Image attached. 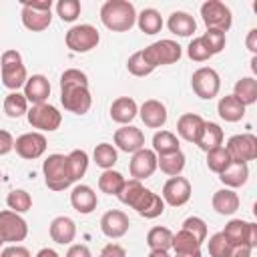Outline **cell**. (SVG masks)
<instances>
[{"label": "cell", "instance_id": "1", "mask_svg": "<svg viewBox=\"0 0 257 257\" xmlns=\"http://www.w3.org/2000/svg\"><path fill=\"white\" fill-rule=\"evenodd\" d=\"M100 20L112 32H126L137 24V10L128 0H106L100 6Z\"/></svg>", "mask_w": 257, "mask_h": 257}, {"label": "cell", "instance_id": "2", "mask_svg": "<svg viewBox=\"0 0 257 257\" xmlns=\"http://www.w3.org/2000/svg\"><path fill=\"white\" fill-rule=\"evenodd\" d=\"M0 74H2V84L6 88H10L12 92H16L20 86L26 84V66L22 62V56L18 50L10 48L4 50L0 56Z\"/></svg>", "mask_w": 257, "mask_h": 257}, {"label": "cell", "instance_id": "3", "mask_svg": "<svg viewBox=\"0 0 257 257\" xmlns=\"http://www.w3.org/2000/svg\"><path fill=\"white\" fill-rule=\"evenodd\" d=\"M42 175H44V183L50 191H64L68 189L74 181L68 173V163L66 157L60 153L48 155L42 163Z\"/></svg>", "mask_w": 257, "mask_h": 257}, {"label": "cell", "instance_id": "4", "mask_svg": "<svg viewBox=\"0 0 257 257\" xmlns=\"http://www.w3.org/2000/svg\"><path fill=\"white\" fill-rule=\"evenodd\" d=\"M52 0H40V2H22V24L24 28L32 32H42L52 22Z\"/></svg>", "mask_w": 257, "mask_h": 257}, {"label": "cell", "instance_id": "5", "mask_svg": "<svg viewBox=\"0 0 257 257\" xmlns=\"http://www.w3.org/2000/svg\"><path fill=\"white\" fill-rule=\"evenodd\" d=\"M141 52H143L145 60H147L153 68L165 66V64H175V62L181 58V54H183L179 42L169 40V38L157 40V42L149 44V46H147L145 50H141Z\"/></svg>", "mask_w": 257, "mask_h": 257}, {"label": "cell", "instance_id": "6", "mask_svg": "<svg viewBox=\"0 0 257 257\" xmlns=\"http://www.w3.org/2000/svg\"><path fill=\"white\" fill-rule=\"evenodd\" d=\"M26 118L32 128H38V133H52L62 122V114L58 112V108L48 102L32 104L26 112Z\"/></svg>", "mask_w": 257, "mask_h": 257}, {"label": "cell", "instance_id": "7", "mask_svg": "<svg viewBox=\"0 0 257 257\" xmlns=\"http://www.w3.org/2000/svg\"><path fill=\"white\" fill-rule=\"evenodd\" d=\"M98 40H100V34L92 24H76L64 36L66 46L72 52H80V54L90 52L92 48H96Z\"/></svg>", "mask_w": 257, "mask_h": 257}, {"label": "cell", "instance_id": "8", "mask_svg": "<svg viewBox=\"0 0 257 257\" xmlns=\"http://www.w3.org/2000/svg\"><path fill=\"white\" fill-rule=\"evenodd\" d=\"M191 86H193V92L203 98V100H211L219 94V88H221V78H219V72L211 66H201L193 72L191 76Z\"/></svg>", "mask_w": 257, "mask_h": 257}, {"label": "cell", "instance_id": "9", "mask_svg": "<svg viewBox=\"0 0 257 257\" xmlns=\"http://www.w3.org/2000/svg\"><path fill=\"white\" fill-rule=\"evenodd\" d=\"M201 18H203L207 28H215V30H223V32H227L233 24V14H231L229 6L219 2V0L203 2L201 4Z\"/></svg>", "mask_w": 257, "mask_h": 257}, {"label": "cell", "instance_id": "10", "mask_svg": "<svg viewBox=\"0 0 257 257\" xmlns=\"http://www.w3.org/2000/svg\"><path fill=\"white\" fill-rule=\"evenodd\" d=\"M28 235V223L20 217V213H14L10 209L0 211V237L4 243L18 245Z\"/></svg>", "mask_w": 257, "mask_h": 257}, {"label": "cell", "instance_id": "11", "mask_svg": "<svg viewBox=\"0 0 257 257\" xmlns=\"http://www.w3.org/2000/svg\"><path fill=\"white\" fill-rule=\"evenodd\" d=\"M60 102L64 106V110L72 112V114H86L92 106V96L88 86H62L60 88Z\"/></svg>", "mask_w": 257, "mask_h": 257}, {"label": "cell", "instance_id": "12", "mask_svg": "<svg viewBox=\"0 0 257 257\" xmlns=\"http://www.w3.org/2000/svg\"><path fill=\"white\" fill-rule=\"evenodd\" d=\"M233 163H249L257 159V137L251 133L233 135L225 145Z\"/></svg>", "mask_w": 257, "mask_h": 257}, {"label": "cell", "instance_id": "13", "mask_svg": "<svg viewBox=\"0 0 257 257\" xmlns=\"http://www.w3.org/2000/svg\"><path fill=\"white\" fill-rule=\"evenodd\" d=\"M46 137L38 131H32V133H24L20 135L16 141H14V151L18 157L26 159V161H34V159H40L44 153H46Z\"/></svg>", "mask_w": 257, "mask_h": 257}, {"label": "cell", "instance_id": "14", "mask_svg": "<svg viewBox=\"0 0 257 257\" xmlns=\"http://www.w3.org/2000/svg\"><path fill=\"white\" fill-rule=\"evenodd\" d=\"M165 205L171 207H181L191 199V183L185 177H171L165 185H163V193H161Z\"/></svg>", "mask_w": 257, "mask_h": 257}, {"label": "cell", "instance_id": "15", "mask_svg": "<svg viewBox=\"0 0 257 257\" xmlns=\"http://www.w3.org/2000/svg\"><path fill=\"white\" fill-rule=\"evenodd\" d=\"M112 141H114L118 151L131 153V155L145 149V133L141 128L133 126V124H122L120 128H116Z\"/></svg>", "mask_w": 257, "mask_h": 257}, {"label": "cell", "instance_id": "16", "mask_svg": "<svg viewBox=\"0 0 257 257\" xmlns=\"http://www.w3.org/2000/svg\"><path fill=\"white\" fill-rule=\"evenodd\" d=\"M157 171V153L153 149H141L133 153V159L128 163V173L133 179L143 181L149 179Z\"/></svg>", "mask_w": 257, "mask_h": 257}, {"label": "cell", "instance_id": "17", "mask_svg": "<svg viewBox=\"0 0 257 257\" xmlns=\"http://www.w3.org/2000/svg\"><path fill=\"white\" fill-rule=\"evenodd\" d=\"M131 209H135L145 219H157L165 213V201L159 193H155L151 189H143V193L137 197V201L133 203Z\"/></svg>", "mask_w": 257, "mask_h": 257}, {"label": "cell", "instance_id": "18", "mask_svg": "<svg viewBox=\"0 0 257 257\" xmlns=\"http://www.w3.org/2000/svg\"><path fill=\"white\" fill-rule=\"evenodd\" d=\"M131 227L128 215L120 209H110L100 217V231L108 237V239H120L126 235Z\"/></svg>", "mask_w": 257, "mask_h": 257}, {"label": "cell", "instance_id": "19", "mask_svg": "<svg viewBox=\"0 0 257 257\" xmlns=\"http://www.w3.org/2000/svg\"><path fill=\"white\" fill-rule=\"evenodd\" d=\"M139 116L145 122V126H149V128H161L167 122V106L161 100H157V98H149V100H145L141 104Z\"/></svg>", "mask_w": 257, "mask_h": 257}, {"label": "cell", "instance_id": "20", "mask_svg": "<svg viewBox=\"0 0 257 257\" xmlns=\"http://www.w3.org/2000/svg\"><path fill=\"white\" fill-rule=\"evenodd\" d=\"M48 233H50V239L58 245H70L76 237V223L66 217V215H60V217H54L50 221V227H48Z\"/></svg>", "mask_w": 257, "mask_h": 257}, {"label": "cell", "instance_id": "21", "mask_svg": "<svg viewBox=\"0 0 257 257\" xmlns=\"http://www.w3.org/2000/svg\"><path fill=\"white\" fill-rule=\"evenodd\" d=\"M24 96L32 104H42L50 96V80L44 74H32L26 78L24 84Z\"/></svg>", "mask_w": 257, "mask_h": 257}, {"label": "cell", "instance_id": "22", "mask_svg": "<svg viewBox=\"0 0 257 257\" xmlns=\"http://www.w3.org/2000/svg\"><path fill=\"white\" fill-rule=\"evenodd\" d=\"M70 205L76 213L80 215H88L96 209L98 205V199H96V193L92 191V187L88 185H76L72 191H70Z\"/></svg>", "mask_w": 257, "mask_h": 257}, {"label": "cell", "instance_id": "23", "mask_svg": "<svg viewBox=\"0 0 257 257\" xmlns=\"http://www.w3.org/2000/svg\"><path fill=\"white\" fill-rule=\"evenodd\" d=\"M203 124H205L203 116H199V114H195V112H185V114H181L179 120H177V133H179V137L185 139L187 143L197 145V141H199V137H201V131H203Z\"/></svg>", "mask_w": 257, "mask_h": 257}, {"label": "cell", "instance_id": "24", "mask_svg": "<svg viewBox=\"0 0 257 257\" xmlns=\"http://www.w3.org/2000/svg\"><path fill=\"white\" fill-rule=\"evenodd\" d=\"M137 114H139V106L131 96H118L110 104V118L118 124H131Z\"/></svg>", "mask_w": 257, "mask_h": 257}, {"label": "cell", "instance_id": "25", "mask_svg": "<svg viewBox=\"0 0 257 257\" xmlns=\"http://www.w3.org/2000/svg\"><path fill=\"white\" fill-rule=\"evenodd\" d=\"M245 108L247 106L239 98H235L233 94L221 96L217 102V112L225 122H239L245 116Z\"/></svg>", "mask_w": 257, "mask_h": 257}, {"label": "cell", "instance_id": "26", "mask_svg": "<svg viewBox=\"0 0 257 257\" xmlns=\"http://www.w3.org/2000/svg\"><path fill=\"white\" fill-rule=\"evenodd\" d=\"M211 205H213V209H215L219 215H233V213L239 209L241 201H239V195H237L233 189H227V187H225V189H219V191L213 193Z\"/></svg>", "mask_w": 257, "mask_h": 257}, {"label": "cell", "instance_id": "27", "mask_svg": "<svg viewBox=\"0 0 257 257\" xmlns=\"http://www.w3.org/2000/svg\"><path fill=\"white\" fill-rule=\"evenodd\" d=\"M167 28L175 36H183L185 38V36H191L197 30V22H195V18L189 12L177 10V12H171V16L167 20Z\"/></svg>", "mask_w": 257, "mask_h": 257}, {"label": "cell", "instance_id": "28", "mask_svg": "<svg viewBox=\"0 0 257 257\" xmlns=\"http://www.w3.org/2000/svg\"><path fill=\"white\" fill-rule=\"evenodd\" d=\"M249 179V167L247 163H231L221 175H219V181L227 187V189H237V187H243Z\"/></svg>", "mask_w": 257, "mask_h": 257}, {"label": "cell", "instance_id": "29", "mask_svg": "<svg viewBox=\"0 0 257 257\" xmlns=\"http://www.w3.org/2000/svg\"><path fill=\"white\" fill-rule=\"evenodd\" d=\"M197 147L203 149L205 153H209V151H213L217 147H223V128L217 122H207L205 120L201 137L197 141Z\"/></svg>", "mask_w": 257, "mask_h": 257}, {"label": "cell", "instance_id": "30", "mask_svg": "<svg viewBox=\"0 0 257 257\" xmlns=\"http://www.w3.org/2000/svg\"><path fill=\"white\" fill-rule=\"evenodd\" d=\"M137 26L141 28V32L153 36V34L161 32V28H163V16L155 8H145V10H141L137 14Z\"/></svg>", "mask_w": 257, "mask_h": 257}, {"label": "cell", "instance_id": "31", "mask_svg": "<svg viewBox=\"0 0 257 257\" xmlns=\"http://www.w3.org/2000/svg\"><path fill=\"white\" fill-rule=\"evenodd\" d=\"M175 255H195L201 253V243L185 229H181L179 233L173 235V243H171Z\"/></svg>", "mask_w": 257, "mask_h": 257}, {"label": "cell", "instance_id": "32", "mask_svg": "<svg viewBox=\"0 0 257 257\" xmlns=\"http://www.w3.org/2000/svg\"><path fill=\"white\" fill-rule=\"evenodd\" d=\"M233 96L239 98L245 106L249 104H255L257 102V80L253 76H243L235 82V88H233Z\"/></svg>", "mask_w": 257, "mask_h": 257}, {"label": "cell", "instance_id": "33", "mask_svg": "<svg viewBox=\"0 0 257 257\" xmlns=\"http://www.w3.org/2000/svg\"><path fill=\"white\" fill-rule=\"evenodd\" d=\"M153 151L157 153V157H163V155H171V153L181 151L179 149L177 135L171 133V131H157L155 137H153Z\"/></svg>", "mask_w": 257, "mask_h": 257}, {"label": "cell", "instance_id": "34", "mask_svg": "<svg viewBox=\"0 0 257 257\" xmlns=\"http://www.w3.org/2000/svg\"><path fill=\"white\" fill-rule=\"evenodd\" d=\"M185 155L183 151H177V153H171V155H163V157H157V169H161V173L169 175V177H179L185 169Z\"/></svg>", "mask_w": 257, "mask_h": 257}, {"label": "cell", "instance_id": "35", "mask_svg": "<svg viewBox=\"0 0 257 257\" xmlns=\"http://www.w3.org/2000/svg\"><path fill=\"white\" fill-rule=\"evenodd\" d=\"M247 227H249V221H245V219H231L221 233L225 235V239L231 245H247Z\"/></svg>", "mask_w": 257, "mask_h": 257}, {"label": "cell", "instance_id": "36", "mask_svg": "<svg viewBox=\"0 0 257 257\" xmlns=\"http://www.w3.org/2000/svg\"><path fill=\"white\" fill-rule=\"evenodd\" d=\"M171 243H173V231L169 227H153L149 229L147 233V245L153 249H159V251H169L171 249Z\"/></svg>", "mask_w": 257, "mask_h": 257}, {"label": "cell", "instance_id": "37", "mask_svg": "<svg viewBox=\"0 0 257 257\" xmlns=\"http://www.w3.org/2000/svg\"><path fill=\"white\" fill-rule=\"evenodd\" d=\"M66 163H68V173H70L72 181H78L84 177V173L88 169V155L82 149H74L66 155Z\"/></svg>", "mask_w": 257, "mask_h": 257}, {"label": "cell", "instance_id": "38", "mask_svg": "<svg viewBox=\"0 0 257 257\" xmlns=\"http://www.w3.org/2000/svg\"><path fill=\"white\" fill-rule=\"evenodd\" d=\"M4 112L10 116V118H20L28 112V100L24 96V92H10L6 94L4 98Z\"/></svg>", "mask_w": 257, "mask_h": 257}, {"label": "cell", "instance_id": "39", "mask_svg": "<svg viewBox=\"0 0 257 257\" xmlns=\"http://www.w3.org/2000/svg\"><path fill=\"white\" fill-rule=\"evenodd\" d=\"M116 149H114V145H110V143H100V145H96L94 147V151H92V161L96 163V167H100V169H112L114 165H116Z\"/></svg>", "mask_w": 257, "mask_h": 257}, {"label": "cell", "instance_id": "40", "mask_svg": "<svg viewBox=\"0 0 257 257\" xmlns=\"http://www.w3.org/2000/svg\"><path fill=\"white\" fill-rule=\"evenodd\" d=\"M124 177L118 173V171H112V169H106V171H102V175L98 177V189L102 191V193H106V195H118V191H120V187L124 185Z\"/></svg>", "mask_w": 257, "mask_h": 257}, {"label": "cell", "instance_id": "41", "mask_svg": "<svg viewBox=\"0 0 257 257\" xmlns=\"http://www.w3.org/2000/svg\"><path fill=\"white\" fill-rule=\"evenodd\" d=\"M6 205H8V209L14 211V213H26V211H30V207H32V197H30V193L24 191V189H14V191L8 193Z\"/></svg>", "mask_w": 257, "mask_h": 257}, {"label": "cell", "instance_id": "42", "mask_svg": "<svg viewBox=\"0 0 257 257\" xmlns=\"http://www.w3.org/2000/svg\"><path fill=\"white\" fill-rule=\"evenodd\" d=\"M231 163L233 161H231V157H229L225 147H217V149L207 153V167H209V171H213L217 175H221Z\"/></svg>", "mask_w": 257, "mask_h": 257}, {"label": "cell", "instance_id": "43", "mask_svg": "<svg viewBox=\"0 0 257 257\" xmlns=\"http://www.w3.org/2000/svg\"><path fill=\"white\" fill-rule=\"evenodd\" d=\"M187 56H189L191 60H195V62H205V60H209V58L213 56V52H211V48L207 46L205 38H203V36H197V38H193V40L189 42V46H187Z\"/></svg>", "mask_w": 257, "mask_h": 257}, {"label": "cell", "instance_id": "44", "mask_svg": "<svg viewBox=\"0 0 257 257\" xmlns=\"http://www.w3.org/2000/svg\"><path fill=\"white\" fill-rule=\"evenodd\" d=\"M143 185H141V181H137V179H131V181H124V185L120 187V191H118V201L122 203V205H126V207H133V203L137 201V197L143 193Z\"/></svg>", "mask_w": 257, "mask_h": 257}, {"label": "cell", "instance_id": "45", "mask_svg": "<svg viewBox=\"0 0 257 257\" xmlns=\"http://www.w3.org/2000/svg\"><path fill=\"white\" fill-rule=\"evenodd\" d=\"M80 10H82V6L78 0H58L56 2V14L64 22H74L78 18Z\"/></svg>", "mask_w": 257, "mask_h": 257}, {"label": "cell", "instance_id": "46", "mask_svg": "<svg viewBox=\"0 0 257 257\" xmlns=\"http://www.w3.org/2000/svg\"><path fill=\"white\" fill-rule=\"evenodd\" d=\"M126 68H128V72H131L133 76H149V74L155 70V68L145 60V56H143L141 50L128 56V60H126Z\"/></svg>", "mask_w": 257, "mask_h": 257}, {"label": "cell", "instance_id": "47", "mask_svg": "<svg viewBox=\"0 0 257 257\" xmlns=\"http://www.w3.org/2000/svg\"><path fill=\"white\" fill-rule=\"evenodd\" d=\"M207 249H209V255H211V257H229V253H231V243L225 239L223 233H215V235L209 237Z\"/></svg>", "mask_w": 257, "mask_h": 257}, {"label": "cell", "instance_id": "48", "mask_svg": "<svg viewBox=\"0 0 257 257\" xmlns=\"http://www.w3.org/2000/svg\"><path fill=\"white\" fill-rule=\"evenodd\" d=\"M181 229H185V231H189L199 243H203L205 239H207V223L201 219V217H187L185 221H183V227Z\"/></svg>", "mask_w": 257, "mask_h": 257}, {"label": "cell", "instance_id": "49", "mask_svg": "<svg viewBox=\"0 0 257 257\" xmlns=\"http://www.w3.org/2000/svg\"><path fill=\"white\" fill-rule=\"evenodd\" d=\"M203 38H205L207 46L211 48L213 56H215V54H219V52L225 48V42H227L225 32H223V30H215V28H207V32L203 34Z\"/></svg>", "mask_w": 257, "mask_h": 257}, {"label": "cell", "instance_id": "50", "mask_svg": "<svg viewBox=\"0 0 257 257\" xmlns=\"http://www.w3.org/2000/svg\"><path fill=\"white\" fill-rule=\"evenodd\" d=\"M76 84L88 86V76H86L82 70H78V68H68V70H64L62 76H60V88H62V86H76Z\"/></svg>", "mask_w": 257, "mask_h": 257}, {"label": "cell", "instance_id": "51", "mask_svg": "<svg viewBox=\"0 0 257 257\" xmlns=\"http://www.w3.org/2000/svg\"><path fill=\"white\" fill-rule=\"evenodd\" d=\"M100 257H126V251L118 243H106L100 251Z\"/></svg>", "mask_w": 257, "mask_h": 257}, {"label": "cell", "instance_id": "52", "mask_svg": "<svg viewBox=\"0 0 257 257\" xmlns=\"http://www.w3.org/2000/svg\"><path fill=\"white\" fill-rule=\"evenodd\" d=\"M0 257H32V255H30V251H28L26 247H22V245H8V247L2 249Z\"/></svg>", "mask_w": 257, "mask_h": 257}, {"label": "cell", "instance_id": "53", "mask_svg": "<svg viewBox=\"0 0 257 257\" xmlns=\"http://www.w3.org/2000/svg\"><path fill=\"white\" fill-rule=\"evenodd\" d=\"M12 149H14V137L8 131L0 128V155H8Z\"/></svg>", "mask_w": 257, "mask_h": 257}, {"label": "cell", "instance_id": "54", "mask_svg": "<svg viewBox=\"0 0 257 257\" xmlns=\"http://www.w3.org/2000/svg\"><path fill=\"white\" fill-rule=\"evenodd\" d=\"M64 257H92V253L84 243H74V245L68 247Z\"/></svg>", "mask_w": 257, "mask_h": 257}, {"label": "cell", "instance_id": "55", "mask_svg": "<svg viewBox=\"0 0 257 257\" xmlns=\"http://www.w3.org/2000/svg\"><path fill=\"white\" fill-rule=\"evenodd\" d=\"M251 247L249 245H231L229 257H251Z\"/></svg>", "mask_w": 257, "mask_h": 257}, {"label": "cell", "instance_id": "56", "mask_svg": "<svg viewBox=\"0 0 257 257\" xmlns=\"http://www.w3.org/2000/svg\"><path fill=\"white\" fill-rule=\"evenodd\" d=\"M245 44H247V48H249V52L255 56L257 54V28H251L249 30V34H247V40H245Z\"/></svg>", "mask_w": 257, "mask_h": 257}, {"label": "cell", "instance_id": "57", "mask_svg": "<svg viewBox=\"0 0 257 257\" xmlns=\"http://www.w3.org/2000/svg\"><path fill=\"white\" fill-rule=\"evenodd\" d=\"M247 245L251 249L257 247V225L255 223H249V227H247Z\"/></svg>", "mask_w": 257, "mask_h": 257}, {"label": "cell", "instance_id": "58", "mask_svg": "<svg viewBox=\"0 0 257 257\" xmlns=\"http://www.w3.org/2000/svg\"><path fill=\"white\" fill-rule=\"evenodd\" d=\"M36 257H60L54 249H50V247H44V249H40L38 253H36Z\"/></svg>", "mask_w": 257, "mask_h": 257}, {"label": "cell", "instance_id": "59", "mask_svg": "<svg viewBox=\"0 0 257 257\" xmlns=\"http://www.w3.org/2000/svg\"><path fill=\"white\" fill-rule=\"evenodd\" d=\"M149 257H171V255H169V251H159V249H153V251L149 253Z\"/></svg>", "mask_w": 257, "mask_h": 257}, {"label": "cell", "instance_id": "60", "mask_svg": "<svg viewBox=\"0 0 257 257\" xmlns=\"http://www.w3.org/2000/svg\"><path fill=\"white\" fill-rule=\"evenodd\" d=\"M251 70H253V72H257V56H253V58H251Z\"/></svg>", "mask_w": 257, "mask_h": 257}, {"label": "cell", "instance_id": "61", "mask_svg": "<svg viewBox=\"0 0 257 257\" xmlns=\"http://www.w3.org/2000/svg\"><path fill=\"white\" fill-rule=\"evenodd\" d=\"M175 257H201V253H195V255H175Z\"/></svg>", "mask_w": 257, "mask_h": 257}, {"label": "cell", "instance_id": "62", "mask_svg": "<svg viewBox=\"0 0 257 257\" xmlns=\"http://www.w3.org/2000/svg\"><path fill=\"white\" fill-rule=\"evenodd\" d=\"M2 245H4V239H2V237H0V247H2Z\"/></svg>", "mask_w": 257, "mask_h": 257}, {"label": "cell", "instance_id": "63", "mask_svg": "<svg viewBox=\"0 0 257 257\" xmlns=\"http://www.w3.org/2000/svg\"><path fill=\"white\" fill-rule=\"evenodd\" d=\"M0 185H2V171H0Z\"/></svg>", "mask_w": 257, "mask_h": 257}]
</instances>
